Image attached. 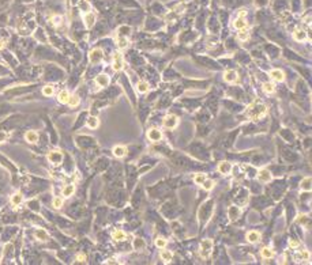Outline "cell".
Listing matches in <instances>:
<instances>
[{"label": "cell", "mask_w": 312, "mask_h": 265, "mask_svg": "<svg viewBox=\"0 0 312 265\" xmlns=\"http://www.w3.org/2000/svg\"><path fill=\"white\" fill-rule=\"evenodd\" d=\"M79 102H80V99H79V97L78 95H70V98H68V105L71 106V107H75V106H78L79 105Z\"/></svg>", "instance_id": "cell-29"}, {"label": "cell", "mask_w": 312, "mask_h": 265, "mask_svg": "<svg viewBox=\"0 0 312 265\" xmlns=\"http://www.w3.org/2000/svg\"><path fill=\"white\" fill-rule=\"evenodd\" d=\"M247 239H248V242H251V243H256V242L260 241V234L258 233V231H255V230H252V231H250V233L247 234Z\"/></svg>", "instance_id": "cell-14"}, {"label": "cell", "mask_w": 312, "mask_h": 265, "mask_svg": "<svg viewBox=\"0 0 312 265\" xmlns=\"http://www.w3.org/2000/svg\"><path fill=\"white\" fill-rule=\"evenodd\" d=\"M42 94L47 95V97H50V95L53 94V87L52 86H45V87L42 88Z\"/></svg>", "instance_id": "cell-40"}, {"label": "cell", "mask_w": 312, "mask_h": 265, "mask_svg": "<svg viewBox=\"0 0 312 265\" xmlns=\"http://www.w3.org/2000/svg\"><path fill=\"white\" fill-rule=\"evenodd\" d=\"M248 37H250V34H248V31L245 29H243V30H240V33L237 34V38L240 40V41H247L248 40Z\"/></svg>", "instance_id": "cell-36"}, {"label": "cell", "mask_w": 312, "mask_h": 265, "mask_svg": "<svg viewBox=\"0 0 312 265\" xmlns=\"http://www.w3.org/2000/svg\"><path fill=\"white\" fill-rule=\"evenodd\" d=\"M213 250V241L211 239H204L200 243V254L202 257H209Z\"/></svg>", "instance_id": "cell-2"}, {"label": "cell", "mask_w": 312, "mask_h": 265, "mask_svg": "<svg viewBox=\"0 0 312 265\" xmlns=\"http://www.w3.org/2000/svg\"><path fill=\"white\" fill-rule=\"evenodd\" d=\"M301 190H305V192L311 190V177H307V178H304L301 181Z\"/></svg>", "instance_id": "cell-27"}, {"label": "cell", "mask_w": 312, "mask_h": 265, "mask_svg": "<svg viewBox=\"0 0 312 265\" xmlns=\"http://www.w3.org/2000/svg\"><path fill=\"white\" fill-rule=\"evenodd\" d=\"M289 246L290 247H298L300 246V242L296 241V239H290V241H289Z\"/></svg>", "instance_id": "cell-42"}, {"label": "cell", "mask_w": 312, "mask_h": 265, "mask_svg": "<svg viewBox=\"0 0 312 265\" xmlns=\"http://www.w3.org/2000/svg\"><path fill=\"white\" fill-rule=\"evenodd\" d=\"M112 238L115 239V241L121 242V241H126L127 234L124 233L123 230H116V231H113V233H112Z\"/></svg>", "instance_id": "cell-18"}, {"label": "cell", "mask_w": 312, "mask_h": 265, "mask_svg": "<svg viewBox=\"0 0 312 265\" xmlns=\"http://www.w3.org/2000/svg\"><path fill=\"white\" fill-rule=\"evenodd\" d=\"M113 155L117 156V158H123V156L126 155V148H124L123 146H116V147L113 148Z\"/></svg>", "instance_id": "cell-25"}, {"label": "cell", "mask_w": 312, "mask_h": 265, "mask_svg": "<svg viewBox=\"0 0 312 265\" xmlns=\"http://www.w3.org/2000/svg\"><path fill=\"white\" fill-rule=\"evenodd\" d=\"M260 253H262L263 258H273V257H274V252L271 250L270 247H263Z\"/></svg>", "instance_id": "cell-32"}, {"label": "cell", "mask_w": 312, "mask_h": 265, "mask_svg": "<svg viewBox=\"0 0 312 265\" xmlns=\"http://www.w3.org/2000/svg\"><path fill=\"white\" fill-rule=\"evenodd\" d=\"M172 257H173V253L171 250H162L161 252V258L164 261H171Z\"/></svg>", "instance_id": "cell-34"}, {"label": "cell", "mask_w": 312, "mask_h": 265, "mask_svg": "<svg viewBox=\"0 0 312 265\" xmlns=\"http://www.w3.org/2000/svg\"><path fill=\"white\" fill-rule=\"evenodd\" d=\"M296 258L303 260V261H308V260L311 258V254H309L308 250H300L297 254H296Z\"/></svg>", "instance_id": "cell-24"}, {"label": "cell", "mask_w": 312, "mask_h": 265, "mask_svg": "<svg viewBox=\"0 0 312 265\" xmlns=\"http://www.w3.org/2000/svg\"><path fill=\"white\" fill-rule=\"evenodd\" d=\"M102 59H104V53H102V50H101L100 48L93 49L90 52V54H89V60H90L91 64H98V63H100Z\"/></svg>", "instance_id": "cell-3"}, {"label": "cell", "mask_w": 312, "mask_h": 265, "mask_svg": "<svg viewBox=\"0 0 312 265\" xmlns=\"http://www.w3.org/2000/svg\"><path fill=\"white\" fill-rule=\"evenodd\" d=\"M86 124H87V127L90 128V129H95V128L98 127V118L94 117V116H91V117L87 118V121H86Z\"/></svg>", "instance_id": "cell-21"}, {"label": "cell", "mask_w": 312, "mask_h": 265, "mask_svg": "<svg viewBox=\"0 0 312 265\" xmlns=\"http://www.w3.org/2000/svg\"><path fill=\"white\" fill-rule=\"evenodd\" d=\"M3 48H4V41L3 40H0V50L3 49Z\"/></svg>", "instance_id": "cell-45"}, {"label": "cell", "mask_w": 312, "mask_h": 265, "mask_svg": "<svg viewBox=\"0 0 312 265\" xmlns=\"http://www.w3.org/2000/svg\"><path fill=\"white\" fill-rule=\"evenodd\" d=\"M68 98H70V93H68L67 90H63V91H60L59 95H57V99H59L60 103H67V102H68Z\"/></svg>", "instance_id": "cell-23"}, {"label": "cell", "mask_w": 312, "mask_h": 265, "mask_svg": "<svg viewBox=\"0 0 312 265\" xmlns=\"http://www.w3.org/2000/svg\"><path fill=\"white\" fill-rule=\"evenodd\" d=\"M147 137L150 139L151 141H159L162 139V133L159 129L157 128H151V129L147 131Z\"/></svg>", "instance_id": "cell-6"}, {"label": "cell", "mask_w": 312, "mask_h": 265, "mask_svg": "<svg viewBox=\"0 0 312 265\" xmlns=\"http://www.w3.org/2000/svg\"><path fill=\"white\" fill-rule=\"evenodd\" d=\"M136 90H138V93H141V94L146 93V91L149 90V83L144 82V80H141V82H138V84H136Z\"/></svg>", "instance_id": "cell-22"}, {"label": "cell", "mask_w": 312, "mask_h": 265, "mask_svg": "<svg viewBox=\"0 0 312 265\" xmlns=\"http://www.w3.org/2000/svg\"><path fill=\"white\" fill-rule=\"evenodd\" d=\"M293 38H295L296 41H298V42H303L304 40L307 38V33L304 31V30L296 29V30H295V33H293Z\"/></svg>", "instance_id": "cell-17"}, {"label": "cell", "mask_w": 312, "mask_h": 265, "mask_svg": "<svg viewBox=\"0 0 312 265\" xmlns=\"http://www.w3.org/2000/svg\"><path fill=\"white\" fill-rule=\"evenodd\" d=\"M202 186H203L204 190H211L213 186H214V181H213V180H207V178H206V180L202 182Z\"/></svg>", "instance_id": "cell-35"}, {"label": "cell", "mask_w": 312, "mask_h": 265, "mask_svg": "<svg viewBox=\"0 0 312 265\" xmlns=\"http://www.w3.org/2000/svg\"><path fill=\"white\" fill-rule=\"evenodd\" d=\"M240 213H241V211H240V208L236 205H230L229 208H228V216H229L230 220H236V219L240 216Z\"/></svg>", "instance_id": "cell-9"}, {"label": "cell", "mask_w": 312, "mask_h": 265, "mask_svg": "<svg viewBox=\"0 0 312 265\" xmlns=\"http://www.w3.org/2000/svg\"><path fill=\"white\" fill-rule=\"evenodd\" d=\"M117 44H119V48H120V49H124V48L128 45V40L124 38V37H120V38L117 40Z\"/></svg>", "instance_id": "cell-39"}, {"label": "cell", "mask_w": 312, "mask_h": 265, "mask_svg": "<svg viewBox=\"0 0 312 265\" xmlns=\"http://www.w3.org/2000/svg\"><path fill=\"white\" fill-rule=\"evenodd\" d=\"M22 201H23V196L21 193H15L11 197V203L14 205H19V204H22Z\"/></svg>", "instance_id": "cell-30"}, {"label": "cell", "mask_w": 312, "mask_h": 265, "mask_svg": "<svg viewBox=\"0 0 312 265\" xmlns=\"http://www.w3.org/2000/svg\"><path fill=\"white\" fill-rule=\"evenodd\" d=\"M112 68L115 71H121V68H123V57H121V54H115L113 56V61H112Z\"/></svg>", "instance_id": "cell-11"}, {"label": "cell", "mask_w": 312, "mask_h": 265, "mask_svg": "<svg viewBox=\"0 0 312 265\" xmlns=\"http://www.w3.org/2000/svg\"><path fill=\"white\" fill-rule=\"evenodd\" d=\"M230 170H232V163L229 162H221L218 165V171L222 174H229Z\"/></svg>", "instance_id": "cell-15"}, {"label": "cell", "mask_w": 312, "mask_h": 265, "mask_svg": "<svg viewBox=\"0 0 312 265\" xmlns=\"http://www.w3.org/2000/svg\"><path fill=\"white\" fill-rule=\"evenodd\" d=\"M74 192H75V186L74 185H65L64 188H63L62 193H63L64 197H71V196L74 194Z\"/></svg>", "instance_id": "cell-20"}, {"label": "cell", "mask_w": 312, "mask_h": 265, "mask_svg": "<svg viewBox=\"0 0 312 265\" xmlns=\"http://www.w3.org/2000/svg\"><path fill=\"white\" fill-rule=\"evenodd\" d=\"M224 79H225V82H228V83H233V82H236V80H237V72H236V71H233V69H228V71H225V74H224Z\"/></svg>", "instance_id": "cell-12"}, {"label": "cell", "mask_w": 312, "mask_h": 265, "mask_svg": "<svg viewBox=\"0 0 312 265\" xmlns=\"http://www.w3.org/2000/svg\"><path fill=\"white\" fill-rule=\"evenodd\" d=\"M270 76H271V79H273L274 82H278V83H281V82L285 80V75H283V72L281 69H273L270 72Z\"/></svg>", "instance_id": "cell-10"}, {"label": "cell", "mask_w": 312, "mask_h": 265, "mask_svg": "<svg viewBox=\"0 0 312 265\" xmlns=\"http://www.w3.org/2000/svg\"><path fill=\"white\" fill-rule=\"evenodd\" d=\"M95 23V15L93 14V12H87V14L85 15V25L86 27H93V25Z\"/></svg>", "instance_id": "cell-16"}, {"label": "cell", "mask_w": 312, "mask_h": 265, "mask_svg": "<svg viewBox=\"0 0 312 265\" xmlns=\"http://www.w3.org/2000/svg\"><path fill=\"white\" fill-rule=\"evenodd\" d=\"M95 83H97L98 86H101V87H106V86L109 84V78L106 76V75H98V76L95 78Z\"/></svg>", "instance_id": "cell-19"}, {"label": "cell", "mask_w": 312, "mask_h": 265, "mask_svg": "<svg viewBox=\"0 0 312 265\" xmlns=\"http://www.w3.org/2000/svg\"><path fill=\"white\" fill-rule=\"evenodd\" d=\"M77 261L78 262H85L86 261V256L83 253H78L77 254Z\"/></svg>", "instance_id": "cell-41"}, {"label": "cell", "mask_w": 312, "mask_h": 265, "mask_svg": "<svg viewBox=\"0 0 312 265\" xmlns=\"http://www.w3.org/2000/svg\"><path fill=\"white\" fill-rule=\"evenodd\" d=\"M177 124H179V118H177L176 116H173V114H168L166 117L164 118V121H162V125H164L165 128H168V129H173V128H176Z\"/></svg>", "instance_id": "cell-4"}, {"label": "cell", "mask_w": 312, "mask_h": 265, "mask_svg": "<svg viewBox=\"0 0 312 265\" xmlns=\"http://www.w3.org/2000/svg\"><path fill=\"white\" fill-rule=\"evenodd\" d=\"M166 243H168V241H166L164 237H158V238L156 239V246L159 247V249H164V247L166 246Z\"/></svg>", "instance_id": "cell-33"}, {"label": "cell", "mask_w": 312, "mask_h": 265, "mask_svg": "<svg viewBox=\"0 0 312 265\" xmlns=\"http://www.w3.org/2000/svg\"><path fill=\"white\" fill-rule=\"evenodd\" d=\"M144 246H146V243H144L143 239H141V238L134 239V249L135 250H142Z\"/></svg>", "instance_id": "cell-31"}, {"label": "cell", "mask_w": 312, "mask_h": 265, "mask_svg": "<svg viewBox=\"0 0 312 265\" xmlns=\"http://www.w3.org/2000/svg\"><path fill=\"white\" fill-rule=\"evenodd\" d=\"M6 137H7V135L4 132H0V143H2V141H4L6 140Z\"/></svg>", "instance_id": "cell-43"}, {"label": "cell", "mask_w": 312, "mask_h": 265, "mask_svg": "<svg viewBox=\"0 0 312 265\" xmlns=\"http://www.w3.org/2000/svg\"><path fill=\"white\" fill-rule=\"evenodd\" d=\"M263 91H265L266 94H273V93L275 91V86L270 82L263 83Z\"/></svg>", "instance_id": "cell-26"}, {"label": "cell", "mask_w": 312, "mask_h": 265, "mask_svg": "<svg viewBox=\"0 0 312 265\" xmlns=\"http://www.w3.org/2000/svg\"><path fill=\"white\" fill-rule=\"evenodd\" d=\"M266 112H267V109H266V106L263 103H252L247 109L245 114L250 118H252V120H259L260 117H263L266 114Z\"/></svg>", "instance_id": "cell-1"}, {"label": "cell", "mask_w": 312, "mask_h": 265, "mask_svg": "<svg viewBox=\"0 0 312 265\" xmlns=\"http://www.w3.org/2000/svg\"><path fill=\"white\" fill-rule=\"evenodd\" d=\"M244 15H245L244 11H241V12H240V16H238L235 22H233V26H235L237 30H243V29L247 27V22H245V19H244Z\"/></svg>", "instance_id": "cell-7"}, {"label": "cell", "mask_w": 312, "mask_h": 265, "mask_svg": "<svg viewBox=\"0 0 312 265\" xmlns=\"http://www.w3.org/2000/svg\"><path fill=\"white\" fill-rule=\"evenodd\" d=\"M52 204H53V207H55L56 209L62 208V207H63V199L62 197H55V199H53V201H52Z\"/></svg>", "instance_id": "cell-37"}, {"label": "cell", "mask_w": 312, "mask_h": 265, "mask_svg": "<svg viewBox=\"0 0 312 265\" xmlns=\"http://www.w3.org/2000/svg\"><path fill=\"white\" fill-rule=\"evenodd\" d=\"M25 139H26L29 143H37L38 141V133L35 132V131H27L26 135H25Z\"/></svg>", "instance_id": "cell-13"}, {"label": "cell", "mask_w": 312, "mask_h": 265, "mask_svg": "<svg viewBox=\"0 0 312 265\" xmlns=\"http://www.w3.org/2000/svg\"><path fill=\"white\" fill-rule=\"evenodd\" d=\"M256 178H258V181H260V182H270L271 181V174L268 170H259V173H258V175H256Z\"/></svg>", "instance_id": "cell-8"}, {"label": "cell", "mask_w": 312, "mask_h": 265, "mask_svg": "<svg viewBox=\"0 0 312 265\" xmlns=\"http://www.w3.org/2000/svg\"><path fill=\"white\" fill-rule=\"evenodd\" d=\"M206 180V175L204 174H198V175H195V178H194V181H195V184H198V185H202V182Z\"/></svg>", "instance_id": "cell-38"}, {"label": "cell", "mask_w": 312, "mask_h": 265, "mask_svg": "<svg viewBox=\"0 0 312 265\" xmlns=\"http://www.w3.org/2000/svg\"><path fill=\"white\" fill-rule=\"evenodd\" d=\"M48 159H49V162L55 163V165H60L63 162V154L59 151H50L48 154Z\"/></svg>", "instance_id": "cell-5"}, {"label": "cell", "mask_w": 312, "mask_h": 265, "mask_svg": "<svg viewBox=\"0 0 312 265\" xmlns=\"http://www.w3.org/2000/svg\"><path fill=\"white\" fill-rule=\"evenodd\" d=\"M35 238L40 239V241H47V239H48V233L45 231V230L40 228V230L35 231Z\"/></svg>", "instance_id": "cell-28"}, {"label": "cell", "mask_w": 312, "mask_h": 265, "mask_svg": "<svg viewBox=\"0 0 312 265\" xmlns=\"http://www.w3.org/2000/svg\"><path fill=\"white\" fill-rule=\"evenodd\" d=\"M106 264H116V260L115 258H109L108 261H106Z\"/></svg>", "instance_id": "cell-44"}]
</instances>
